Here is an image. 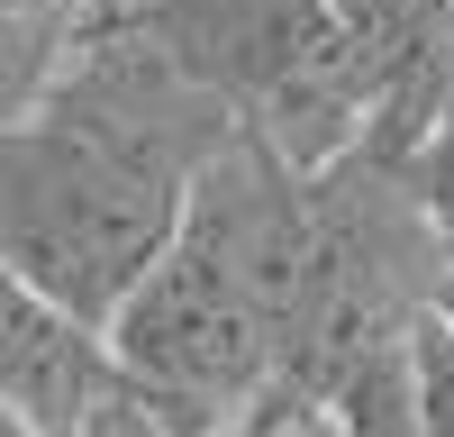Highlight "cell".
I'll return each instance as SVG.
<instances>
[{
  "label": "cell",
  "mask_w": 454,
  "mask_h": 437,
  "mask_svg": "<svg viewBox=\"0 0 454 437\" xmlns=\"http://www.w3.org/2000/svg\"><path fill=\"white\" fill-rule=\"evenodd\" d=\"M55 437H164L155 428V410L128 392V401H109V410H91V419H73V428H55Z\"/></svg>",
  "instance_id": "obj_9"
},
{
  "label": "cell",
  "mask_w": 454,
  "mask_h": 437,
  "mask_svg": "<svg viewBox=\"0 0 454 437\" xmlns=\"http://www.w3.org/2000/svg\"><path fill=\"white\" fill-rule=\"evenodd\" d=\"M436 310H445V319H454V274H445V282H436Z\"/></svg>",
  "instance_id": "obj_12"
},
{
  "label": "cell",
  "mask_w": 454,
  "mask_h": 437,
  "mask_svg": "<svg viewBox=\"0 0 454 437\" xmlns=\"http://www.w3.org/2000/svg\"><path fill=\"white\" fill-rule=\"evenodd\" d=\"M192 173L145 146L73 119L55 100H27L19 128H0V265L46 282L64 310L109 328L182 228Z\"/></svg>",
  "instance_id": "obj_2"
},
{
  "label": "cell",
  "mask_w": 454,
  "mask_h": 437,
  "mask_svg": "<svg viewBox=\"0 0 454 437\" xmlns=\"http://www.w3.org/2000/svg\"><path fill=\"white\" fill-rule=\"evenodd\" d=\"M64 10H91V0H0V19H64Z\"/></svg>",
  "instance_id": "obj_10"
},
{
  "label": "cell",
  "mask_w": 454,
  "mask_h": 437,
  "mask_svg": "<svg viewBox=\"0 0 454 437\" xmlns=\"http://www.w3.org/2000/svg\"><path fill=\"white\" fill-rule=\"evenodd\" d=\"M227 437H355L336 410H318V401H291V392H263L254 410L227 428Z\"/></svg>",
  "instance_id": "obj_8"
},
{
  "label": "cell",
  "mask_w": 454,
  "mask_h": 437,
  "mask_svg": "<svg viewBox=\"0 0 454 437\" xmlns=\"http://www.w3.org/2000/svg\"><path fill=\"white\" fill-rule=\"evenodd\" d=\"M409 192H419L427 228H436V246H445V274H454V100L436 109V128L419 137V155H409Z\"/></svg>",
  "instance_id": "obj_6"
},
{
  "label": "cell",
  "mask_w": 454,
  "mask_h": 437,
  "mask_svg": "<svg viewBox=\"0 0 454 437\" xmlns=\"http://www.w3.org/2000/svg\"><path fill=\"white\" fill-rule=\"evenodd\" d=\"M0 437H36V428H27V419H19V410H0Z\"/></svg>",
  "instance_id": "obj_11"
},
{
  "label": "cell",
  "mask_w": 454,
  "mask_h": 437,
  "mask_svg": "<svg viewBox=\"0 0 454 437\" xmlns=\"http://www.w3.org/2000/svg\"><path fill=\"white\" fill-rule=\"evenodd\" d=\"M300 282V173L263 137H227L182 192V228L109 310V355L164 437H227L282 355Z\"/></svg>",
  "instance_id": "obj_1"
},
{
  "label": "cell",
  "mask_w": 454,
  "mask_h": 437,
  "mask_svg": "<svg viewBox=\"0 0 454 437\" xmlns=\"http://www.w3.org/2000/svg\"><path fill=\"white\" fill-rule=\"evenodd\" d=\"M164 46L263 137L291 173H318L364 128V64L336 0H128Z\"/></svg>",
  "instance_id": "obj_3"
},
{
  "label": "cell",
  "mask_w": 454,
  "mask_h": 437,
  "mask_svg": "<svg viewBox=\"0 0 454 437\" xmlns=\"http://www.w3.org/2000/svg\"><path fill=\"white\" fill-rule=\"evenodd\" d=\"M128 401V374L109 355V328L64 310L46 282L0 265V410H19L36 437Z\"/></svg>",
  "instance_id": "obj_4"
},
{
  "label": "cell",
  "mask_w": 454,
  "mask_h": 437,
  "mask_svg": "<svg viewBox=\"0 0 454 437\" xmlns=\"http://www.w3.org/2000/svg\"><path fill=\"white\" fill-rule=\"evenodd\" d=\"M73 19H82V10H64V19H0V128H19L27 100L46 91V73L64 55Z\"/></svg>",
  "instance_id": "obj_5"
},
{
  "label": "cell",
  "mask_w": 454,
  "mask_h": 437,
  "mask_svg": "<svg viewBox=\"0 0 454 437\" xmlns=\"http://www.w3.org/2000/svg\"><path fill=\"white\" fill-rule=\"evenodd\" d=\"M419 437H454V319L436 301L419 319Z\"/></svg>",
  "instance_id": "obj_7"
}]
</instances>
